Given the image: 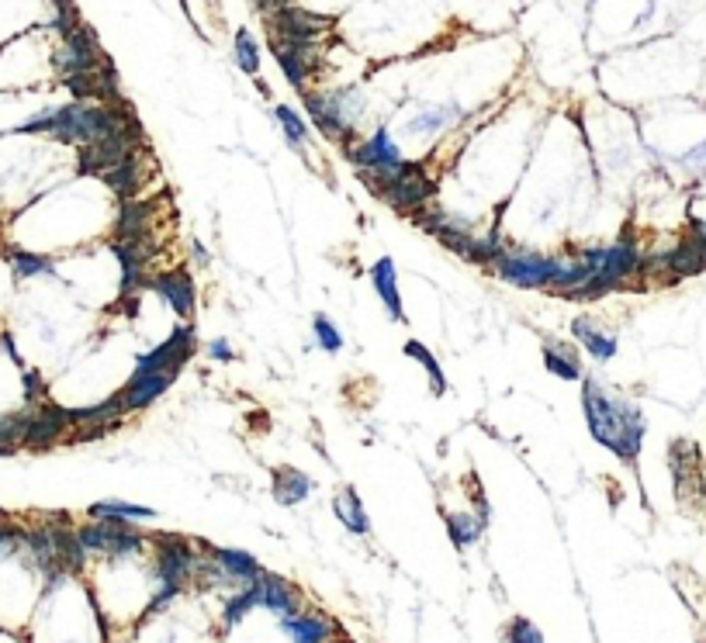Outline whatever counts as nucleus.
<instances>
[{
  "label": "nucleus",
  "instance_id": "f257e3e1",
  "mask_svg": "<svg viewBox=\"0 0 706 643\" xmlns=\"http://www.w3.org/2000/svg\"><path fill=\"white\" fill-rule=\"evenodd\" d=\"M135 115L129 104H90V101H70L59 104V108H45L35 118H28L25 125H18L14 132H45L59 142H70V146H90L97 139H108L118 128L132 125Z\"/></svg>",
  "mask_w": 706,
  "mask_h": 643
},
{
  "label": "nucleus",
  "instance_id": "f03ea898",
  "mask_svg": "<svg viewBox=\"0 0 706 643\" xmlns=\"http://www.w3.org/2000/svg\"><path fill=\"white\" fill-rule=\"evenodd\" d=\"M582 412L589 422V433L596 443H603L606 450H613L620 460L634 464L644 443V412L634 402L613 398L596 377H582Z\"/></svg>",
  "mask_w": 706,
  "mask_h": 643
},
{
  "label": "nucleus",
  "instance_id": "7ed1b4c3",
  "mask_svg": "<svg viewBox=\"0 0 706 643\" xmlns=\"http://www.w3.org/2000/svg\"><path fill=\"white\" fill-rule=\"evenodd\" d=\"M578 260L585 263L589 270V281L582 287H575L568 294V301H596V298H606L613 291H623L630 284V277L641 274V246H637L634 232H623L617 242L610 246H589V249H578Z\"/></svg>",
  "mask_w": 706,
  "mask_h": 643
},
{
  "label": "nucleus",
  "instance_id": "20e7f679",
  "mask_svg": "<svg viewBox=\"0 0 706 643\" xmlns=\"http://www.w3.org/2000/svg\"><path fill=\"white\" fill-rule=\"evenodd\" d=\"M302 101L322 135L350 146L353 132H357L360 118H364L367 111V101L357 87H336V90H326V94H319V90H302Z\"/></svg>",
  "mask_w": 706,
  "mask_h": 643
},
{
  "label": "nucleus",
  "instance_id": "39448f33",
  "mask_svg": "<svg viewBox=\"0 0 706 643\" xmlns=\"http://www.w3.org/2000/svg\"><path fill=\"white\" fill-rule=\"evenodd\" d=\"M139 142H142V128H139V121H132V125L118 128L115 135H108V139H97V142H90V146H80V173H104V170H111V166L132 160Z\"/></svg>",
  "mask_w": 706,
  "mask_h": 643
},
{
  "label": "nucleus",
  "instance_id": "423d86ee",
  "mask_svg": "<svg viewBox=\"0 0 706 643\" xmlns=\"http://www.w3.org/2000/svg\"><path fill=\"white\" fill-rule=\"evenodd\" d=\"M101 42H97V32L90 25H80L73 35H66L63 45L56 49V73L63 80L80 77V73H94L97 66L104 63Z\"/></svg>",
  "mask_w": 706,
  "mask_h": 643
},
{
  "label": "nucleus",
  "instance_id": "0eeeda50",
  "mask_svg": "<svg viewBox=\"0 0 706 643\" xmlns=\"http://www.w3.org/2000/svg\"><path fill=\"white\" fill-rule=\"evenodd\" d=\"M433 198H437V180H433L430 173H426V166L416 160H409L402 177H398L392 187L381 191V201L392 204L402 215H412V211L426 208Z\"/></svg>",
  "mask_w": 706,
  "mask_h": 643
},
{
  "label": "nucleus",
  "instance_id": "6e6552de",
  "mask_svg": "<svg viewBox=\"0 0 706 643\" xmlns=\"http://www.w3.org/2000/svg\"><path fill=\"white\" fill-rule=\"evenodd\" d=\"M194 567H198V557H194L191 540L184 536H160L156 540V578H160V588H180L194 578Z\"/></svg>",
  "mask_w": 706,
  "mask_h": 643
},
{
  "label": "nucleus",
  "instance_id": "1a4fd4ad",
  "mask_svg": "<svg viewBox=\"0 0 706 643\" xmlns=\"http://www.w3.org/2000/svg\"><path fill=\"white\" fill-rule=\"evenodd\" d=\"M194 353H198V336H194V325L184 322V325H177L160 346L139 353L132 370H177L180 374V367H184Z\"/></svg>",
  "mask_w": 706,
  "mask_h": 643
},
{
  "label": "nucleus",
  "instance_id": "9d476101",
  "mask_svg": "<svg viewBox=\"0 0 706 643\" xmlns=\"http://www.w3.org/2000/svg\"><path fill=\"white\" fill-rule=\"evenodd\" d=\"M66 433H73L70 408L42 402V405H32V419H28L21 446H25V450H49V446H56L59 440H66Z\"/></svg>",
  "mask_w": 706,
  "mask_h": 643
},
{
  "label": "nucleus",
  "instance_id": "9b49d317",
  "mask_svg": "<svg viewBox=\"0 0 706 643\" xmlns=\"http://www.w3.org/2000/svg\"><path fill=\"white\" fill-rule=\"evenodd\" d=\"M77 536H80V543H84V550H97V554H111V557L135 554V550L146 543V536L135 533L132 526L97 523V519H90L87 526H80Z\"/></svg>",
  "mask_w": 706,
  "mask_h": 643
},
{
  "label": "nucleus",
  "instance_id": "f8f14e48",
  "mask_svg": "<svg viewBox=\"0 0 706 643\" xmlns=\"http://www.w3.org/2000/svg\"><path fill=\"white\" fill-rule=\"evenodd\" d=\"M329 28H333V21L322 18V14L302 11V7H284V11L267 18V32L284 42H319Z\"/></svg>",
  "mask_w": 706,
  "mask_h": 643
},
{
  "label": "nucleus",
  "instance_id": "ddd939ff",
  "mask_svg": "<svg viewBox=\"0 0 706 643\" xmlns=\"http://www.w3.org/2000/svg\"><path fill=\"white\" fill-rule=\"evenodd\" d=\"M177 381V370H132L129 384H125L118 395H122L125 415L129 412H142L149 408L160 395H167Z\"/></svg>",
  "mask_w": 706,
  "mask_h": 643
},
{
  "label": "nucleus",
  "instance_id": "4468645a",
  "mask_svg": "<svg viewBox=\"0 0 706 643\" xmlns=\"http://www.w3.org/2000/svg\"><path fill=\"white\" fill-rule=\"evenodd\" d=\"M274 49L277 63H281L284 77H288L291 87L305 90V83L315 70H319V45L315 42H284V39H274L270 42Z\"/></svg>",
  "mask_w": 706,
  "mask_h": 643
},
{
  "label": "nucleus",
  "instance_id": "2eb2a0df",
  "mask_svg": "<svg viewBox=\"0 0 706 643\" xmlns=\"http://www.w3.org/2000/svg\"><path fill=\"white\" fill-rule=\"evenodd\" d=\"M149 287L174 308L177 319H184V322L194 319V305H198V298H194V281L187 270H167V274L149 277Z\"/></svg>",
  "mask_w": 706,
  "mask_h": 643
},
{
  "label": "nucleus",
  "instance_id": "dca6fc26",
  "mask_svg": "<svg viewBox=\"0 0 706 643\" xmlns=\"http://www.w3.org/2000/svg\"><path fill=\"white\" fill-rule=\"evenodd\" d=\"M347 160L357 166V170H381V166H392L398 160H405V156L402 149L395 146L392 135H388V128H378V132H371L364 142L347 146Z\"/></svg>",
  "mask_w": 706,
  "mask_h": 643
},
{
  "label": "nucleus",
  "instance_id": "f3484780",
  "mask_svg": "<svg viewBox=\"0 0 706 643\" xmlns=\"http://www.w3.org/2000/svg\"><path fill=\"white\" fill-rule=\"evenodd\" d=\"M257 588H260V605L274 609L281 619L298 616V609H302V592H298V588L291 585V581H284L281 574L264 571V574L257 578Z\"/></svg>",
  "mask_w": 706,
  "mask_h": 643
},
{
  "label": "nucleus",
  "instance_id": "a211bd4d",
  "mask_svg": "<svg viewBox=\"0 0 706 643\" xmlns=\"http://www.w3.org/2000/svg\"><path fill=\"white\" fill-rule=\"evenodd\" d=\"M572 339H575L578 346H582L585 353H589L592 360H599V363L617 357V336H613V332H606L603 325H599L596 319H589V315H582V319L572 322Z\"/></svg>",
  "mask_w": 706,
  "mask_h": 643
},
{
  "label": "nucleus",
  "instance_id": "6ab92c4d",
  "mask_svg": "<svg viewBox=\"0 0 706 643\" xmlns=\"http://www.w3.org/2000/svg\"><path fill=\"white\" fill-rule=\"evenodd\" d=\"M281 630L288 633L291 643H329L336 637L333 619L319 616V612H298V616L281 619Z\"/></svg>",
  "mask_w": 706,
  "mask_h": 643
},
{
  "label": "nucleus",
  "instance_id": "aec40b11",
  "mask_svg": "<svg viewBox=\"0 0 706 643\" xmlns=\"http://www.w3.org/2000/svg\"><path fill=\"white\" fill-rule=\"evenodd\" d=\"M544 367L558 381H582L585 377L575 343H565V339H544Z\"/></svg>",
  "mask_w": 706,
  "mask_h": 643
},
{
  "label": "nucleus",
  "instance_id": "412c9836",
  "mask_svg": "<svg viewBox=\"0 0 706 643\" xmlns=\"http://www.w3.org/2000/svg\"><path fill=\"white\" fill-rule=\"evenodd\" d=\"M371 284L374 291H378L381 305L388 308V315H392V322H402V294H398V270H395V260L392 256H381L378 263L371 267Z\"/></svg>",
  "mask_w": 706,
  "mask_h": 643
},
{
  "label": "nucleus",
  "instance_id": "4be33fe9",
  "mask_svg": "<svg viewBox=\"0 0 706 643\" xmlns=\"http://www.w3.org/2000/svg\"><path fill=\"white\" fill-rule=\"evenodd\" d=\"M156 204H142V201H125L122 211H118V225L111 242H129V239H142L149 236V222H153Z\"/></svg>",
  "mask_w": 706,
  "mask_h": 643
},
{
  "label": "nucleus",
  "instance_id": "5701e85b",
  "mask_svg": "<svg viewBox=\"0 0 706 643\" xmlns=\"http://www.w3.org/2000/svg\"><path fill=\"white\" fill-rule=\"evenodd\" d=\"M90 519L97 523H118V526H132V523H146L153 519L156 512L146 509V505H129V502H118V498H108V502H97L87 509Z\"/></svg>",
  "mask_w": 706,
  "mask_h": 643
},
{
  "label": "nucleus",
  "instance_id": "b1692460",
  "mask_svg": "<svg viewBox=\"0 0 706 643\" xmlns=\"http://www.w3.org/2000/svg\"><path fill=\"white\" fill-rule=\"evenodd\" d=\"M274 498L281 505H298V502H305V498L312 495V478L305 471H298V467H277L274 471Z\"/></svg>",
  "mask_w": 706,
  "mask_h": 643
},
{
  "label": "nucleus",
  "instance_id": "393cba45",
  "mask_svg": "<svg viewBox=\"0 0 706 643\" xmlns=\"http://www.w3.org/2000/svg\"><path fill=\"white\" fill-rule=\"evenodd\" d=\"M104 184L111 187V191L118 194L122 201H132L135 194H139V184H142V166H139V156H132V160L111 166V170L101 173Z\"/></svg>",
  "mask_w": 706,
  "mask_h": 643
},
{
  "label": "nucleus",
  "instance_id": "a878e982",
  "mask_svg": "<svg viewBox=\"0 0 706 643\" xmlns=\"http://www.w3.org/2000/svg\"><path fill=\"white\" fill-rule=\"evenodd\" d=\"M333 512L340 516V523L347 526L353 536H367V533H371L367 512H364V505H360V498H357V491H353V488H340V491H336Z\"/></svg>",
  "mask_w": 706,
  "mask_h": 643
},
{
  "label": "nucleus",
  "instance_id": "bb28decb",
  "mask_svg": "<svg viewBox=\"0 0 706 643\" xmlns=\"http://www.w3.org/2000/svg\"><path fill=\"white\" fill-rule=\"evenodd\" d=\"M208 554L215 557V561H219V567L225 574H229V578H236V581H257L260 574H264V567H260L257 561H253L250 554H243V550H225V547H212L208 550Z\"/></svg>",
  "mask_w": 706,
  "mask_h": 643
},
{
  "label": "nucleus",
  "instance_id": "cd10ccee",
  "mask_svg": "<svg viewBox=\"0 0 706 643\" xmlns=\"http://www.w3.org/2000/svg\"><path fill=\"white\" fill-rule=\"evenodd\" d=\"M457 118H464V111L457 108V104H437V108L419 111V115L409 121V132L412 135H437V132H443V128L450 125V121H457Z\"/></svg>",
  "mask_w": 706,
  "mask_h": 643
},
{
  "label": "nucleus",
  "instance_id": "c85d7f7f",
  "mask_svg": "<svg viewBox=\"0 0 706 643\" xmlns=\"http://www.w3.org/2000/svg\"><path fill=\"white\" fill-rule=\"evenodd\" d=\"M447 533H450V540H454L457 550H468V547H475L478 536L485 533V523L478 516H471V512H450Z\"/></svg>",
  "mask_w": 706,
  "mask_h": 643
},
{
  "label": "nucleus",
  "instance_id": "c756f323",
  "mask_svg": "<svg viewBox=\"0 0 706 643\" xmlns=\"http://www.w3.org/2000/svg\"><path fill=\"white\" fill-rule=\"evenodd\" d=\"M11 270L21 281H32V277H52L56 267H52L49 256L42 253H28V249H11Z\"/></svg>",
  "mask_w": 706,
  "mask_h": 643
},
{
  "label": "nucleus",
  "instance_id": "7c9ffc66",
  "mask_svg": "<svg viewBox=\"0 0 706 643\" xmlns=\"http://www.w3.org/2000/svg\"><path fill=\"white\" fill-rule=\"evenodd\" d=\"M274 118L281 121V132H284V139H288L291 149H305V146H309L312 132H309L305 118L298 115L295 108H288V104H277V108H274Z\"/></svg>",
  "mask_w": 706,
  "mask_h": 643
},
{
  "label": "nucleus",
  "instance_id": "2f4dec72",
  "mask_svg": "<svg viewBox=\"0 0 706 643\" xmlns=\"http://www.w3.org/2000/svg\"><path fill=\"white\" fill-rule=\"evenodd\" d=\"M402 350H405V357H412L416 363H423V367H426V374H430V391H433V395H443V391H447V377H443L440 360L433 357V353L426 350V346L419 343V339H409V343H405Z\"/></svg>",
  "mask_w": 706,
  "mask_h": 643
},
{
  "label": "nucleus",
  "instance_id": "473e14b6",
  "mask_svg": "<svg viewBox=\"0 0 706 643\" xmlns=\"http://www.w3.org/2000/svg\"><path fill=\"white\" fill-rule=\"evenodd\" d=\"M253 605H260V588H257V581H253L246 592H239V595H232L229 602H225V609H222V626L225 630H232V626L239 623V619L246 616V612L253 609Z\"/></svg>",
  "mask_w": 706,
  "mask_h": 643
},
{
  "label": "nucleus",
  "instance_id": "72a5a7b5",
  "mask_svg": "<svg viewBox=\"0 0 706 643\" xmlns=\"http://www.w3.org/2000/svg\"><path fill=\"white\" fill-rule=\"evenodd\" d=\"M236 63H239V70L250 73V77H257L260 73V45L246 28H239L236 32Z\"/></svg>",
  "mask_w": 706,
  "mask_h": 643
},
{
  "label": "nucleus",
  "instance_id": "f704fd0d",
  "mask_svg": "<svg viewBox=\"0 0 706 643\" xmlns=\"http://www.w3.org/2000/svg\"><path fill=\"white\" fill-rule=\"evenodd\" d=\"M312 336H315V346L326 353H340L343 350V332L336 329V322L329 315H315L312 319Z\"/></svg>",
  "mask_w": 706,
  "mask_h": 643
},
{
  "label": "nucleus",
  "instance_id": "c9c22d12",
  "mask_svg": "<svg viewBox=\"0 0 706 643\" xmlns=\"http://www.w3.org/2000/svg\"><path fill=\"white\" fill-rule=\"evenodd\" d=\"M21 391H25V405L49 402V388H45L42 374H35V370H25V374H21Z\"/></svg>",
  "mask_w": 706,
  "mask_h": 643
},
{
  "label": "nucleus",
  "instance_id": "e433bc0d",
  "mask_svg": "<svg viewBox=\"0 0 706 643\" xmlns=\"http://www.w3.org/2000/svg\"><path fill=\"white\" fill-rule=\"evenodd\" d=\"M506 643H544V633L530 623V619H513L506 630Z\"/></svg>",
  "mask_w": 706,
  "mask_h": 643
},
{
  "label": "nucleus",
  "instance_id": "4c0bfd02",
  "mask_svg": "<svg viewBox=\"0 0 706 643\" xmlns=\"http://www.w3.org/2000/svg\"><path fill=\"white\" fill-rule=\"evenodd\" d=\"M18 543H25V533H21L18 526L7 523V516L0 512V557L11 554V550L18 547Z\"/></svg>",
  "mask_w": 706,
  "mask_h": 643
},
{
  "label": "nucleus",
  "instance_id": "58836bf2",
  "mask_svg": "<svg viewBox=\"0 0 706 643\" xmlns=\"http://www.w3.org/2000/svg\"><path fill=\"white\" fill-rule=\"evenodd\" d=\"M205 353H208V357H212V360H222V363L236 360V350H232L229 339H212V343L205 346Z\"/></svg>",
  "mask_w": 706,
  "mask_h": 643
},
{
  "label": "nucleus",
  "instance_id": "ea45409f",
  "mask_svg": "<svg viewBox=\"0 0 706 643\" xmlns=\"http://www.w3.org/2000/svg\"><path fill=\"white\" fill-rule=\"evenodd\" d=\"M689 239L696 242V246L703 249V256H706V218H689V232H686Z\"/></svg>",
  "mask_w": 706,
  "mask_h": 643
},
{
  "label": "nucleus",
  "instance_id": "a19ab883",
  "mask_svg": "<svg viewBox=\"0 0 706 643\" xmlns=\"http://www.w3.org/2000/svg\"><path fill=\"white\" fill-rule=\"evenodd\" d=\"M253 7H257V11H264L267 18H270V14L284 11V7H291V0H253Z\"/></svg>",
  "mask_w": 706,
  "mask_h": 643
},
{
  "label": "nucleus",
  "instance_id": "79ce46f5",
  "mask_svg": "<svg viewBox=\"0 0 706 643\" xmlns=\"http://www.w3.org/2000/svg\"><path fill=\"white\" fill-rule=\"evenodd\" d=\"M682 166H689V170H700V166H706V142L700 149H693V153L682 160Z\"/></svg>",
  "mask_w": 706,
  "mask_h": 643
},
{
  "label": "nucleus",
  "instance_id": "37998d69",
  "mask_svg": "<svg viewBox=\"0 0 706 643\" xmlns=\"http://www.w3.org/2000/svg\"><path fill=\"white\" fill-rule=\"evenodd\" d=\"M191 256L198 267H208V263H212V256H208V249L201 246V242H191Z\"/></svg>",
  "mask_w": 706,
  "mask_h": 643
}]
</instances>
